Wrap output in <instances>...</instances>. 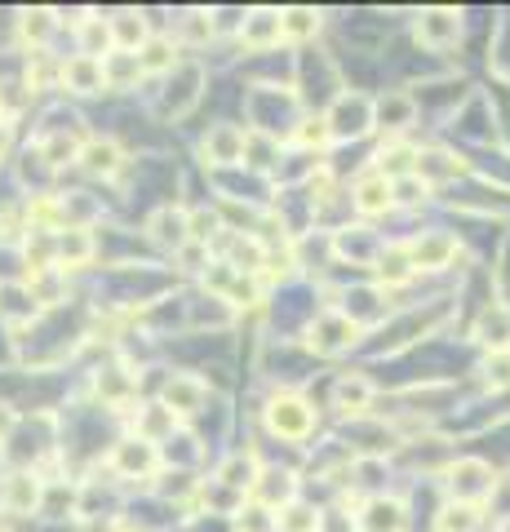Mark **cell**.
<instances>
[{
    "instance_id": "obj_42",
    "label": "cell",
    "mask_w": 510,
    "mask_h": 532,
    "mask_svg": "<svg viewBox=\"0 0 510 532\" xmlns=\"http://www.w3.org/2000/svg\"><path fill=\"white\" fill-rule=\"evenodd\" d=\"M497 532H510V519H502V528H497Z\"/></svg>"
},
{
    "instance_id": "obj_34",
    "label": "cell",
    "mask_w": 510,
    "mask_h": 532,
    "mask_svg": "<svg viewBox=\"0 0 510 532\" xmlns=\"http://www.w3.org/2000/svg\"><path fill=\"white\" fill-rule=\"evenodd\" d=\"M236 528H240V532H271L275 519L267 515V506H253V510H240Z\"/></svg>"
},
{
    "instance_id": "obj_35",
    "label": "cell",
    "mask_w": 510,
    "mask_h": 532,
    "mask_svg": "<svg viewBox=\"0 0 510 532\" xmlns=\"http://www.w3.org/2000/svg\"><path fill=\"white\" fill-rule=\"evenodd\" d=\"M218 235V213H209V209H196L191 213V240H213Z\"/></svg>"
},
{
    "instance_id": "obj_32",
    "label": "cell",
    "mask_w": 510,
    "mask_h": 532,
    "mask_svg": "<svg viewBox=\"0 0 510 532\" xmlns=\"http://www.w3.org/2000/svg\"><path fill=\"white\" fill-rule=\"evenodd\" d=\"M231 266H236V271H258V266H262V244L258 240H240Z\"/></svg>"
},
{
    "instance_id": "obj_6",
    "label": "cell",
    "mask_w": 510,
    "mask_h": 532,
    "mask_svg": "<svg viewBox=\"0 0 510 532\" xmlns=\"http://www.w3.org/2000/svg\"><path fill=\"white\" fill-rule=\"evenodd\" d=\"M36 506H40V479L32 470H14L5 479V488H0V510L5 515H32Z\"/></svg>"
},
{
    "instance_id": "obj_31",
    "label": "cell",
    "mask_w": 510,
    "mask_h": 532,
    "mask_svg": "<svg viewBox=\"0 0 510 532\" xmlns=\"http://www.w3.org/2000/svg\"><path fill=\"white\" fill-rule=\"evenodd\" d=\"M377 111H382V120H386V125H391V129H404L408 120H413V102H408L404 94L382 98V107H377Z\"/></svg>"
},
{
    "instance_id": "obj_13",
    "label": "cell",
    "mask_w": 510,
    "mask_h": 532,
    "mask_svg": "<svg viewBox=\"0 0 510 532\" xmlns=\"http://www.w3.org/2000/svg\"><path fill=\"white\" fill-rule=\"evenodd\" d=\"M240 36H244V45L267 49L284 36V14H275V9H253V14H244Z\"/></svg>"
},
{
    "instance_id": "obj_10",
    "label": "cell",
    "mask_w": 510,
    "mask_h": 532,
    "mask_svg": "<svg viewBox=\"0 0 510 532\" xmlns=\"http://www.w3.org/2000/svg\"><path fill=\"white\" fill-rule=\"evenodd\" d=\"M395 200V182L382 178V173H364L360 182H355V209L364 213V218H377V213H386Z\"/></svg>"
},
{
    "instance_id": "obj_30",
    "label": "cell",
    "mask_w": 510,
    "mask_h": 532,
    "mask_svg": "<svg viewBox=\"0 0 510 532\" xmlns=\"http://www.w3.org/2000/svg\"><path fill=\"white\" fill-rule=\"evenodd\" d=\"M80 151L85 147H76V138H63V133L40 142V156H45L49 165H71V160H80Z\"/></svg>"
},
{
    "instance_id": "obj_29",
    "label": "cell",
    "mask_w": 510,
    "mask_h": 532,
    "mask_svg": "<svg viewBox=\"0 0 510 532\" xmlns=\"http://www.w3.org/2000/svg\"><path fill=\"white\" fill-rule=\"evenodd\" d=\"M107 40H111V23L102 27V18H85V23H80V45H85V49H80V54L98 58ZM102 58H107V54H102Z\"/></svg>"
},
{
    "instance_id": "obj_14",
    "label": "cell",
    "mask_w": 510,
    "mask_h": 532,
    "mask_svg": "<svg viewBox=\"0 0 510 532\" xmlns=\"http://www.w3.org/2000/svg\"><path fill=\"white\" fill-rule=\"evenodd\" d=\"M89 258H94V240H89L85 227H67L54 240V266L58 271H67V266H85Z\"/></svg>"
},
{
    "instance_id": "obj_18",
    "label": "cell",
    "mask_w": 510,
    "mask_h": 532,
    "mask_svg": "<svg viewBox=\"0 0 510 532\" xmlns=\"http://www.w3.org/2000/svg\"><path fill=\"white\" fill-rule=\"evenodd\" d=\"M333 399H338L342 413H364L373 404V382L360 373H346L338 386H333Z\"/></svg>"
},
{
    "instance_id": "obj_8",
    "label": "cell",
    "mask_w": 510,
    "mask_h": 532,
    "mask_svg": "<svg viewBox=\"0 0 510 532\" xmlns=\"http://www.w3.org/2000/svg\"><path fill=\"white\" fill-rule=\"evenodd\" d=\"M147 235L156 244H165V249H182V244L191 240V213L173 209V204H165V209H156L147 218Z\"/></svg>"
},
{
    "instance_id": "obj_22",
    "label": "cell",
    "mask_w": 510,
    "mask_h": 532,
    "mask_svg": "<svg viewBox=\"0 0 510 532\" xmlns=\"http://www.w3.org/2000/svg\"><path fill=\"white\" fill-rule=\"evenodd\" d=\"M173 426H178V413H173L169 404H147V408H142V417H138V431H142L147 444H156V439L169 435Z\"/></svg>"
},
{
    "instance_id": "obj_41",
    "label": "cell",
    "mask_w": 510,
    "mask_h": 532,
    "mask_svg": "<svg viewBox=\"0 0 510 532\" xmlns=\"http://www.w3.org/2000/svg\"><path fill=\"white\" fill-rule=\"evenodd\" d=\"M5 147H9V120H0V156H5Z\"/></svg>"
},
{
    "instance_id": "obj_37",
    "label": "cell",
    "mask_w": 510,
    "mask_h": 532,
    "mask_svg": "<svg viewBox=\"0 0 510 532\" xmlns=\"http://www.w3.org/2000/svg\"><path fill=\"white\" fill-rule=\"evenodd\" d=\"M395 196H400L404 204H417L426 196V178H417V173H408V178L395 182Z\"/></svg>"
},
{
    "instance_id": "obj_28",
    "label": "cell",
    "mask_w": 510,
    "mask_h": 532,
    "mask_svg": "<svg viewBox=\"0 0 510 532\" xmlns=\"http://www.w3.org/2000/svg\"><path fill=\"white\" fill-rule=\"evenodd\" d=\"M475 524H479V506H466V501H453L440 515V532H471Z\"/></svg>"
},
{
    "instance_id": "obj_4",
    "label": "cell",
    "mask_w": 510,
    "mask_h": 532,
    "mask_svg": "<svg viewBox=\"0 0 510 532\" xmlns=\"http://www.w3.org/2000/svg\"><path fill=\"white\" fill-rule=\"evenodd\" d=\"M244 147H249V133L240 125H213L209 138H204V147H200V156H204V165H236L244 156Z\"/></svg>"
},
{
    "instance_id": "obj_3",
    "label": "cell",
    "mask_w": 510,
    "mask_h": 532,
    "mask_svg": "<svg viewBox=\"0 0 510 532\" xmlns=\"http://www.w3.org/2000/svg\"><path fill=\"white\" fill-rule=\"evenodd\" d=\"M267 426L280 439H306L315 431V413H311V404L298 395H280V399H271L267 404Z\"/></svg>"
},
{
    "instance_id": "obj_7",
    "label": "cell",
    "mask_w": 510,
    "mask_h": 532,
    "mask_svg": "<svg viewBox=\"0 0 510 532\" xmlns=\"http://www.w3.org/2000/svg\"><path fill=\"white\" fill-rule=\"evenodd\" d=\"M457 36H462V14H457V9H426V14L417 18V40H422V45L448 49Z\"/></svg>"
},
{
    "instance_id": "obj_36",
    "label": "cell",
    "mask_w": 510,
    "mask_h": 532,
    "mask_svg": "<svg viewBox=\"0 0 510 532\" xmlns=\"http://www.w3.org/2000/svg\"><path fill=\"white\" fill-rule=\"evenodd\" d=\"M484 373H488V382H493V386H510V351H493V355H488Z\"/></svg>"
},
{
    "instance_id": "obj_5",
    "label": "cell",
    "mask_w": 510,
    "mask_h": 532,
    "mask_svg": "<svg viewBox=\"0 0 510 532\" xmlns=\"http://www.w3.org/2000/svg\"><path fill=\"white\" fill-rule=\"evenodd\" d=\"M448 488H453L457 501L466 506H479L488 493H493V479H488V466L484 462H457L448 470Z\"/></svg>"
},
{
    "instance_id": "obj_38",
    "label": "cell",
    "mask_w": 510,
    "mask_h": 532,
    "mask_svg": "<svg viewBox=\"0 0 510 532\" xmlns=\"http://www.w3.org/2000/svg\"><path fill=\"white\" fill-rule=\"evenodd\" d=\"M329 120H306V125L298 129V142H306V147H320V142H329Z\"/></svg>"
},
{
    "instance_id": "obj_20",
    "label": "cell",
    "mask_w": 510,
    "mask_h": 532,
    "mask_svg": "<svg viewBox=\"0 0 510 532\" xmlns=\"http://www.w3.org/2000/svg\"><path fill=\"white\" fill-rule=\"evenodd\" d=\"M102 76H107V89L134 85V80L142 76V58L138 54H125V49H116V54L102 58Z\"/></svg>"
},
{
    "instance_id": "obj_12",
    "label": "cell",
    "mask_w": 510,
    "mask_h": 532,
    "mask_svg": "<svg viewBox=\"0 0 510 532\" xmlns=\"http://www.w3.org/2000/svg\"><path fill=\"white\" fill-rule=\"evenodd\" d=\"M408 528V515L395 497H373L360 515V532H404Z\"/></svg>"
},
{
    "instance_id": "obj_27",
    "label": "cell",
    "mask_w": 510,
    "mask_h": 532,
    "mask_svg": "<svg viewBox=\"0 0 510 532\" xmlns=\"http://www.w3.org/2000/svg\"><path fill=\"white\" fill-rule=\"evenodd\" d=\"M18 27H23L27 40H36V45H45L49 32H54V9H23V18H18Z\"/></svg>"
},
{
    "instance_id": "obj_39",
    "label": "cell",
    "mask_w": 510,
    "mask_h": 532,
    "mask_svg": "<svg viewBox=\"0 0 510 532\" xmlns=\"http://www.w3.org/2000/svg\"><path fill=\"white\" fill-rule=\"evenodd\" d=\"M182 27H187L191 40H209V36H213V23H209V14H204V9H191Z\"/></svg>"
},
{
    "instance_id": "obj_25",
    "label": "cell",
    "mask_w": 510,
    "mask_h": 532,
    "mask_svg": "<svg viewBox=\"0 0 510 532\" xmlns=\"http://www.w3.org/2000/svg\"><path fill=\"white\" fill-rule=\"evenodd\" d=\"M315 32H320V14L315 9H306V5L284 9V40H306Z\"/></svg>"
},
{
    "instance_id": "obj_1",
    "label": "cell",
    "mask_w": 510,
    "mask_h": 532,
    "mask_svg": "<svg viewBox=\"0 0 510 532\" xmlns=\"http://www.w3.org/2000/svg\"><path fill=\"white\" fill-rule=\"evenodd\" d=\"M355 342H360V324L338 311L320 315V320L311 324V333H306V346H311L315 355H342L346 346H355Z\"/></svg>"
},
{
    "instance_id": "obj_21",
    "label": "cell",
    "mask_w": 510,
    "mask_h": 532,
    "mask_svg": "<svg viewBox=\"0 0 510 532\" xmlns=\"http://www.w3.org/2000/svg\"><path fill=\"white\" fill-rule=\"evenodd\" d=\"M475 337L484 346H493V351H506V346H510V311H502V306H488V311L479 315Z\"/></svg>"
},
{
    "instance_id": "obj_40",
    "label": "cell",
    "mask_w": 510,
    "mask_h": 532,
    "mask_svg": "<svg viewBox=\"0 0 510 532\" xmlns=\"http://www.w3.org/2000/svg\"><path fill=\"white\" fill-rule=\"evenodd\" d=\"M9 426H14V413H9V408H0V435H5Z\"/></svg>"
},
{
    "instance_id": "obj_33",
    "label": "cell",
    "mask_w": 510,
    "mask_h": 532,
    "mask_svg": "<svg viewBox=\"0 0 510 532\" xmlns=\"http://www.w3.org/2000/svg\"><path fill=\"white\" fill-rule=\"evenodd\" d=\"M408 266H413V258H404V249L382 253V275H386V280H391V284L408 280Z\"/></svg>"
},
{
    "instance_id": "obj_16",
    "label": "cell",
    "mask_w": 510,
    "mask_h": 532,
    "mask_svg": "<svg viewBox=\"0 0 510 532\" xmlns=\"http://www.w3.org/2000/svg\"><path fill=\"white\" fill-rule=\"evenodd\" d=\"M160 404H169L178 417H191L204 404V382H200V377H169L165 399H160Z\"/></svg>"
},
{
    "instance_id": "obj_26",
    "label": "cell",
    "mask_w": 510,
    "mask_h": 532,
    "mask_svg": "<svg viewBox=\"0 0 510 532\" xmlns=\"http://www.w3.org/2000/svg\"><path fill=\"white\" fill-rule=\"evenodd\" d=\"M142 71H169V67H178V54H173V45L165 36H151L147 45H142Z\"/></svg>"
},
{
    "instance_id": "obj_17",
    "label": "cell",
    "mask_w": 510,
    "mask_h": 532,
    "mask_svg": "<svg viewBox=\"0 0 510 532\" xmlns=\"http://www.w3.org/2000/svg\"><path fill=\"white\" fill-rule=\"evenodd\" d=\"M147 23H142V14L134 9H125V14L111 18V45L125 49V54H142V45H147Z\"/></svg>"
},
{
    "instance_id": "obj_15",
    "label": "cell",
    "mask_w": 510,
    "mask_h": 532,
    "mask_svg": "<svg viewBox=\"0 0 510 532\" xmlns=\"http://www.w3.org/2000/svg\"><path fill=\"white\" fill-rule=\"evenodd\" d=\"M457 253V240L444 231L435 235H422V240L408 249V258H413V266H426V271H440V266H448V258Z\"/></svg>"
},
{
    "instance_id": "obj_24",
    "label": "cell",
    "mask_w": 510,
    "mask_h": 532,
    "mask_svg": "<svg viewBox=\"0 0 510 532\" xmlns=\"http://www.w3.org/2000/svg\"><path fill=\"white\" fill-rule=\"evenodd\" d=\"M275 528L280 532H320V515H315L311 506H302V501H289V506H280V515H275Z\"/></svg>"
},
{
    "instance_id": "obj_43",
    "label": "cell",
    "mask_w": 510,
    "mask_h": 532,
    "mask_svg": "<svg viewBox=\"0 0 510 532\" xmlns=\"http://www.w3.org/2000/svg\"><path fill=\"white\" fill-rule=\"evenodd\" d=\"M120 532H134V528H120Z\"/></svg>"
},
{
    "instance_id": "obj_9",
    "label": "cell",
    "mask_w": 510,
    "mask_h": 532,
    "mask_svg": "<svg viewBox=\"0 0 510 532\" xmlns=\"http://www.w3.org/2000/svg\"><path fill=\"white\" fill-rule=\"evenodd\" d=\"M58 80L71 89V94H98L107 89V76H102V58H89V54H76L58 67Z\"/></svg>"
},
{
    "instance_id": "obj_23",
    "label": "cell",
    "mask_w": 510,
    "mask_h": 532,
    "mask_svg": "<svg viewBox=\"0 0 510 532\" xmlns=\"http://www.w3.org/2000/svg\"><path fill=\"white\" fill-rule=\"evenodd\" d=\"M218 479L227 488H258V462H253V457H244V453H236V457H227V462H222V470H218Z\"/></svg>"
},
{
    "instance_id": "obj_11",
    "label": "cell",
    "mask_w": 510,
    "mask_h": 532,
    "mask_svg": "<svg viewBox=\"0 0 510 532\" xmlns=\"http://www.w3.org/2000/svg\"><path fill=\"white\" fill-rule=\"evenodd\" d=\"M111 466H116L120 475H151V470L160 466L156 444H147V439H125V444H116V453H111Z\"/></svg>"
},
{
    "instance_id": "obj_19",
    "label": "cell",
    "mask_w": 510,
    "mask_h": 532,
    "mask_svg": "<svg viewBox=\"0 0 510 532\" xmlns=\"http://www.w3.org/2000/svg\"><path fill=\"white\" fill-rule=\"evenodd\" d=\"M80 165L89 173H98V178H111L120 169V147L111 138H89L85 151H80Z\"/></svg>"
},
{
    "instance_id": "obj_2",
    "label": "cell",
    "mask_w": 510,
    "mask_h": 532,
    "mask_svg": "<svg viewBox=\"0 0 510 532\" xmlns=\"http://www.w3.org/2000/svg\"><path fill=\"white\" fill-rule=\"evenodd\" d=\"M377 125V107L364 94H342L329 111V133L333 138H364Z\"/></svg>"
}]
</instances>
